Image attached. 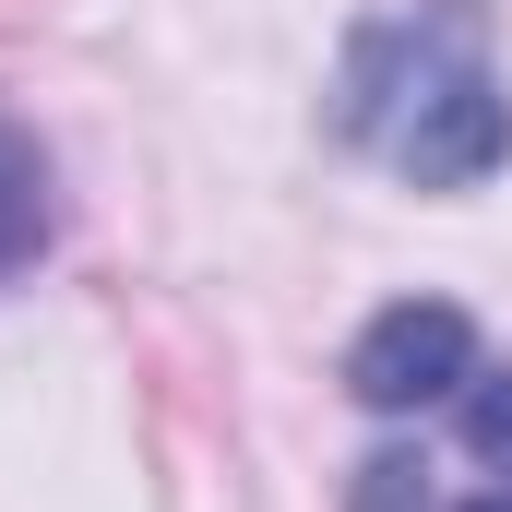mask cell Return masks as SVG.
Returning <instances> with one entry per match:
<instances>
[{"instance_id":"7a4b0ae2","label":"cell","mask_w":512,"mask_h":512,"mask_svg":"<svg viewBox=\"0 0 512 512\" xmlns=\"http://www.w3.org/2000/svg\"><path fill=\"white\" fill-rule=\"evenodd\" d=\"M489 358H477V322L465 310H441V298H393L382 322L346 346V393L370 405V417H417V405H453V393L477 382Z\"/></svg>"},{"instance_id":"8992f818","label":"cell","mask_w":512,"mask_h":512,"mask_svg":"<svg viewBox=\"0 0 512 512\" xmlns=\"http://www.w3.org/2000/svg\"><path fill=\"white\" fill-rule=\"evenodd\" d=\"M12 12H24V0H0V24H12Z\"/></svg>"},{"instance_id":"3957f363","label":"cell","mask_w":512,"mask_h":512,"mask_svg":"<svg viewBox=\"0 0 512 512\" xmlns=\"http://www.w3.org/2000/svg\"><path fill=\"white\" fill-rule=\"evenodd\" d=\"M48 227H60V203H48V155H36V131L0 120V286L48 251Z\"/></svg>"},{"instance_id":"5b68a950","label":"cell","mask_w":512,"mask_h":512,"mask_svg":"<svg viewBox=\"0 0 512 512\" xmlns=\"http://www.w3.org/2000/svg\"><path fill=\"white\" fill-rule=\"evenodd\" d=\"M441 512H512V489H477V501H441Z\"/></svg>"},{"instance_id":"6da1fadb","label":"cell","mask_w":512,"mask_h":512,"mask_svg":"<svg viewBox=\"0 0 512 512\" xmlns=\"http://www.w3.org/2000/svg\"><path fill=\"white\" fill-rule=\"evenodd\" d=\"M334 120L358 155H382L417 191H477L512 155V96L489 72V12L477 0H405L382 24H358Z\"/></svg>"},{"instance_id":"277c9868","label":"cell","mask_w":512,"mask_h":512,"mask_svg":"<svg viewBox=\"0 0 512 512\" xmlns=\"http://www.w3.org/2000/svg\"><path fill=\"white\" fill-rule=\"evenodd\" d=\"M453 405H465V453L489 465V489H512V370H477Z\"/></svg>"}]
</instances>
